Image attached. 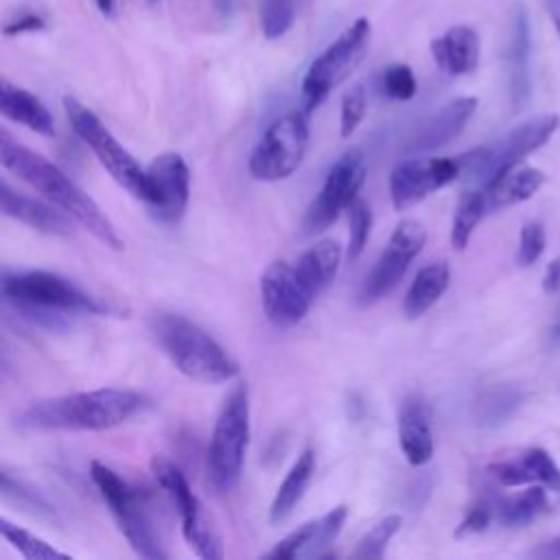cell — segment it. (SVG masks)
I'll return each instance as SVG.
<instances>
[{
	"instance_id": "obj_4",
	"label": "cell",
	"mask_w": 560,
	"mask_h": 560,
	"mask_svg": "<svg viewBox=\"0 0 560 560\" xmlns=\"http://www.w3.org/2000/svg\"><path fill=\"white\" fill-rule=\"evenodd\" d=\"M150 331L184 377L208 385L239 377L233 355L193 320L180 313H156L150 318Z\"/></svg>"
},
{
	"instance_id": "obj_19",
	"label": "cell",
	"mask_w": 560,
	"mask_h": 560,
	"mask_svg": "<svg viewBox=\"0 0 560 560\" xmlns=\"http://www.w3.org/2000/svg\"><path fill=\"white\" fill-rule=\"evenodd\" d=\"M477 99L475 97H460L451 104H446L440 112H436L431 119L425 121V126L414 134L409 150L412 152H433L451 141H455L468 121L477 112Z\"/></svg>"
},
{
	"instance_id": "obj_15",
	"label": "cell",
	"mask_w": 560,
	"mask_h": 560,
	"mask_svg": "<svg viewBox=\"0 0 560 560\" xmlns=\"http://www.w3.org/2000/svg\"><path fill=\"white\" fill-rule=\"evenodd\" d=\"M191 198V171L180 154L167 152L147 167V208L160 224L182 222Z\"/></svg>"
},
{
	"instance_id": "obj_25",
	"label": "cell",
	"mask_w": 560,
	"mask_h": 560,
	"mask_svg": "<svg viewBox=\"0 0 560 560\" xmlns=\"http://www.w3.org/2000/svg\"><path fill=\"white\" fill-rule=\"evenodd\" d=\"M313 473H315V451L305 449L274 495V501L270 508V521L274 525L283 523L296 510V505L302 501L313 479Z\"/></svg>"
},
{
	"instance_id": "obj_41",
	"label": "cell",
	"mask_w": 560,
	"mask_h": 560,
	"mask_svg": "<svg viewBox=\"0 0 560 560\" xmlns=\"http://www.w3.org/2000/svg\"><path fill=\"white\" fill-rule=\"evenodd\" d=\"M43 29H47V21L40 14H36V12H21L14 21H10L5 25L3 34L8 38H12V36H23V34H36V32H43Z\"/></svg>"
},
{
	"instance_id": "obj_10",
	"label": "cell",
	"mask_w": 560,
	"mask_h": 560,
	"mask_svg": "<svg viewBox=\"0 0 560 560\" xmlns=\"http://www.w3.org/2000/svg\"><path fill=\"white\" fill-rule=\"evenodd\" d=\"M558 128H560L558 115H543L532 121H525L523 126L505 134L501 141H497L495 145L477 147L464 154L462 156L464 174L473 176L486 187L508 169L516 167L525 156L543 147Z\"/></svg>"
},
{
	"instance_id": "obj_5",
	"label": "cell",
	"mask_w": 560,
	"mask_h": 560,
	"mask_svg": "<svg viewBox=\"0 0 560 560\" xmlns=\"http://www.w3.org/2000/svg\"><path fill=\"white\" fill-rule=\"evenodd\" d=\"M250 444V394L239 383L224 401L208 446V479L217 492H230L243 473Z\"/></svg>"
},
{
	"instance_id": "obj_46",
	"label": "cell",
	"mask_w": 560,
	"mask_h": 560,
	"mask_svg": "<svg viewBox=\"0 0 560 560\" xmlns=\"http://www.w3.org/2000/svg\"><path fill=\"white\" fill-rule=\"evenodd\" d=\"M558 335H560V324H558Z\"/></svg>"
},
{
	"instance_id": "obj_44",
	"label": "cell",
	"mask_w": 560,
	"mask_h": 560,
	"mask_svg": "<svg viewBox=\"0 0 560 560\" xmlns=\"http://www.w3.org/2000/svg\"><path fill=\"white\" fill-rule=\"evenodd\" d=\"M549 14H551V21H553L558 38H560V0H549Z\"/></svg>"
},
{
	"instance_id": "obj_35",
	"label": "cell",
	"mask_w": 560,
	"mask_h": 560,
	"mask_svg": "<svg viewBox=\"0 0 560 560\" xmlns=\"http://www.w3.org/2000/svg\"><path fill=\"white\" fill-rule=\"evenodd\" d=\"M381 86L385 97H390L392 102H409L416 97L418 91L416 75L407 64H392L390 69H385Z\"/></svg>"
},
{
	"instance_id": "obj_42",
	"label": "cell",
	"mask_w": 560,
	"mask_h": 560,
	"mask_svg": "<svg viewBox=\"0 0 560 560\" xmlns=\"http://www.w3.org/2000/svg\"><path fill=\"white\" fill-rule=\"evenodd\" d=\"M543 289H545V294H556L560 289V259H553L547 265L545 278H543Z\"/></svg>"
},
{
	"instance_id": "obj_22",
	"label": "cell",
	"mask_w": 560,
	"mask_h": 560,
	"mask_svg": "<svg viewBox=\"0 0 560 560\" xmlns=\"http://www.w3.org/2000/svg\"><path fill=\"white\" fill-rule=\"evenodd\" d=\"M0 112L5 119L36 132L43 136L56 134V121L49 108L29 91L10 84L8 80L0 84Z\"/></svg>"
},
{
	"instance_id": "obj_28",
	"label": "cell",
	"mask_w": 560,
	"mask_h": 560,
	"mask_svg": "<svg viewBox=\"0 0 560 560\" xmlns=\"http://www.w3.org/2000/svg\"><path fill=\"white\" fill-rule=\"evenodd\" d=\"M529 27L527 16L523 12H516V21L512 27V40H510V64H512V99L516 106H521L527 99L529 93Z\"/></svg>"
},
{
	"instance_id": "obj_32",
	"label": "cell",
	"mask_w": 560,
	"mask_h": 560,
	"mask_svg": "<svg viewBox=\"0 0 560 560\" xmlns=\"http://www.w3.org/2000/svg\"><path fill=\"white\" fill-rule=\"evenodd\" d=\"M403 519L398 514H388L383 516L357 545V549L353 551V558L359 560H368V558H383L390 540L394 538V534L401 529Z\"/></svg>"
},
{
	"instance_id": "obj_18",
	"label": "cell",
	"mask_w": 560,
	"mask_h": 560,
	"mask_svg": "<svg viewBox=\"0 0 560 560\" xmlns=\"http://www.w3.org/2000/svg\"><path fill=\"white\" fill-rule=\"evenodd\" d=\"M398 444L412 466H425L433 457L431 407L420 394H409L401 401Z\"/></svg>"
},
{
	"instance_id": "obj_36",
	"label": "cell",
	"mask_w": 560,
	"mask_h": 560,
	"mask_svg": "<svg viewBox=\"0 0 560 560\" xmlns=\"http://www.w3.org/2000/svg\"><path fill=\"white\" fill-rule=\"evenodd\" d=\"M366 108H368V97L361 86H355L353 91H348L344 95L342 112H339V136L342 139H350L357 132V128L361 126V121L366 117Z\"/></svg>"
},
{
	"instance_id": "obj_45",
	"label": "cell",
	"mask_w": 560,
	"mask_h": 560,
	"mask_svg": "<svg viewBox=\"0 0 560 560\" xmlns=\"http://www.w3.org/2000/svg\"><path fill=\"white\" fill-rule=\"evenodd\" d=\"M547 549H549V553H551V556H560V536H558V538H553V540L549 543V547H547Z\"/></svg>"
},
{
	"instance_id": "obj_43",
	"label": "cell",
	"mask_w": 560,
	"mask_h": 560,
	"mask_svg": "<svg viewBox=\"0 0 560 560\" xmlns=\"http://www.w3.org/2000/svg\"><path fill=\"white\" fill-rule=\"evenodd\" d=\"M95 3L106 19H112L117 14V0H95Z\"/></svg>"
},
{
	"instance_id": "obj_38",
	"label": "cell",
	"mask_w": 560,
	"mask_h": 560,
	"mask_svg": "<svg viewBox=\"0 0 560 560\" xmlns=\"http://www.w3.org/2000/svg\"><path fill=\"white\" fill-rule=\"evenodd\" d=\"M547 239H545V228L540 222H529L521 228V239H519V252H516V263L521 267L534 265L543 252H545Z\"/></svg>"
},
{
	"instance_id": "obj_2",
	"label": "cell",
	"mask_w": 560,
	"mask_h": 560,
	"mask_svg": "<svg viewBox=\"0 0 560 560\" xmlns=\"http://www.w3.org/2000/svg\"><path fill=\"white\" fill-rule=\"evenodd\" d=\"M145 407L141 392L102 388L36 401L16 416V425L29 431H108Z\"/></svg>"
},
{
	"instance_id": "obj_6",
	"label": "cell",
	"mask_w": 560,
	"mask_h": 560,
	"mask_svg": "<svg viewBox=\"0 0 560 560\" xmlns=\"http://www.w3.org/2000/svg\"><path fill=\"white\" fill-rule=\"evenodd\" d=\"M91 477L132 549L150 560L169 558L143 495L99 460L91 464Z\"/></svg>"
},
{
	"instance_id": "obj_39",
	"label": "cell",
	"mask_w": 560,
	"mask_h": 560,
	"mask_svg": "<svg viewBox=\"0 0 560 560\" xmlns=\"http://www.w3.org/2000/svg\"><path fill=\"white\" fill-rule=\"evenodd\" d=\"M492 516H495V505H492V501H486V499H484V501L475 503V505L466 512V516L462 519V523L457 525L455 538L484 532V529L490 525Z\"/></svg>"
},
{
	"instance_id": "obj_29",
	"label": "cell",
	"mask_w": 560,
	"mask_h": 560,
	"mask_svg": "<svg viewBox=\"0 0 560 560\" xmlns=\"http://www.w3.org/2000/svg\"><path fill=\"white\" fill-rule=\"evenodd\" d=\"M488 213L486 195L484 191H466L460 195L453 224H451V246L455 250H464L473 237V230L481 222V217Z\"/></svg>"
},
{
	"instance_id": "obj_34",
	"label": "cell",
	"mask_w": 560,
	"mask_h": 560,
	"mask_svg": "<svg viewBox=\"0 0 560 560\" xmlns=\"http://www.w3.org/2000/svg\"><path fill=\"white\" fill-rule=\"evenodd\" d=\"M348 215H350V239H348V259H357L364 248L368 246V239H370V233H372V211L370 206L357 198L350 208H348Z\"/></svg>"
},
{
	"instance_id": "obj_13",
	"label": "cell",
	"mask_w": 560,
	"mask_h": 560,
	"mask_svg": "<svg viewBox=\"0 0 560 560\" xmlns=\"http://www.w3.org/2000/svg\"><path fill=\"white\" fill-rule=\"evenodd\" d=\"M425 243H427V230L420 222H414V219L401 222L392 233L390 243L377 259L374 267L364 278L357 296L359 305L368 307L390 296L407 274L412 261L422 252Z\"/></svg>"
},
{
	"instance_id": "obj_37",
	"label": "cell",
	"mask_w": 560,
	"mask_h": 560,
	"mask_svg": "<svg viewBox=\"0 0 560 560\" xmlns=\"http://www.w3.org/2000/svg\"><path fill=\"white\" fill-rule=\"evenodd\" d=\"M348 519V508L346 505H337L331 512H326L322 519H318V532H315V543L313 549L309 553V558H320L324 556V549L333 545V540L339 536L344 523Z\"/></svg>"
},
{
	"instance_id": "obj_26",
	"label": "cell",
	"mask_w": 560,
	"mask_h": 560,
	"mask_svg": "<svg viewBox=\"0 0 560 560\" xmlns=\"http://www.w3.org/2000/svg\"><path fill=\"white\" fill-rule=\"evenodd\" d=\"M449 281H451V270L444 261L425 265L416 274L412 287L407 289V296H405V302H403L405 315L409 320L422 318L442 298V294L449 287Z\"/></svg>"
},
{
	"instance_id": "obj_1",
	"label": "cell",
	"mask_w": 560,
	"mask_h": 560,
	"mask_svg": "<svg viewBox=\"0 0 560 560\" xmlns=\"http://www.w3.org/2000/svg\"><path fill=\"white\" fill-rule=\"evenodd\" d=\"M0 163L40 195H45L62 213L82 224L99 243L117 252L123 250L121 235L117 233L110 217L99 208V204L58 165L14 141L8 130L0 132Z\"/></svg>"
},
{
	"instance_id": "obj_23",
	"label": "cell",
	"mask_w": 560,
	"mask_h": 560,
	"mask_svg": "<svg viewBox=\"0 0 560 560\" xmlns=\"http://www.w3.org/2000/svg\"><path fill=\"white\" fill-rule=\"evenodd\" d=\"M342 257L344 250L337 241H320L298 259L294 267L296 276L313 300L320 294H324L329 285L335 281L342 265Z\"/></svg>"
},
{
	"instance_id": "obj_3",
	"label": "cell",
	"mask_w": 560,
	"mask_h": 560,
	"mask_svg": "<svg viewBox=\"0 0 560 560\" xmlns=\"http://www.w3.org/2000/svg\"><path fill=\"white\" fill-rule=\"evenodd\" d=\"M3 298L25 318L51 329L62 326L69 315L119 313L115 305L88 294L75 281L45 270L5 272Z\"/></svg>"
},
{
	"instance_id": "obj_17",
	"label": "cell",
	"mask_w": 560,
	"mask_h": 560,
	"mask_svg": "<svg viewBox=\"0 0 560 560\" xmlns=\"http://www.w3.org/2000/svg\"><path fill=\"white\" fill-rule=\"evenodd\" d=\"M488 475L508 488L540 481L551 492L560 495V468L553 457L540 446L525 449L514 457L490 464Z\"/></svg>"
},
{
	"instance_id": "obj_14",
	"label": "cell",
	"mask_w": 560,
	"mask_h": 560,
	"mask_svg": "<svg viewBox=\"0 0 560 560\" xmlns=\"http://www.w3.org/2000/svg\"><path fill=\"white\" fill-rule=\"evenodd\" d=\"M464 174V160L457 158H409L390 174V198L398 213L420 204L431 193L455 182Z\"/></svg>"
},
{
	"instance_id": "obj_20",
	"label": "cell",
	"mask_w": 560,
	"mask_h": 560,
	"mask_svg": "<svg viewBox=\"0 0 560 560\" xmlns=\"http://www.w3.org/2000/svg\"><path fill=\"white\" fill-rule=\"evenodd\" d=\"M431 56L436 67L451 78L468 75L477 69L481 56V43L473 27L455 25L442 36L431 40Z\"/></svg>"
},
{
	"instance_id": "obj_7",
	"label": "cell",
	"mask_w": 560,
	"mask_h": 560,
	"mask_svg": "<svg viewBox=\"0 0 560 560\" xmlns=\"http://www.w3.org/2000/svg\"><path fill=\"white\" fill-rule=\"evenodd\" d=\"M370 21L357 19L311 62L302 80V102L307 115L322 106L326 97L357 71L370 49Z\"/></svg>"
},
{
	"instance_id": "obj_24",
	"label": "cell",
	"mask_w": 560,
	"mask_h": 560,
	"mask_svg": "<svg viewBox=\"0 0 560 560\" xmlns=\"http://www.w3.org/2000/svg\"><path fill=\"white\" fill-rule=\"evenodd\" d=\"M545 184V174L534 167H512L484 187L488 211H501L521 204L538 193Z\"/></svg>"
},
{
	"instance_id": "obj_40",
	"label": "cell",
	"mask_w": 560,
	"mask_h": 560,
	"mask_svg": "<svg viewBox=\"0 0 560 560\" xmlns=\"http://www.w3.org/2000/svg\"><path fill=\"white\" fill-rule=\"evenodd\" d=\"M514 407H519V394L514 390H495L484 403V418L490 422H501V418H505Z\"/></svg>"
},
{
	"instance_id": "obj_11",
	"label": "cell",
	"mask_w": 560,
	"mask_h": 560,
	"mask_svg": "<svg viewBox=\"0 0 560 560\" xmlns=\"http://www.w3.org/2000/svg\"><path fill=\"white\" fill-rule=\"evenodd\" d=\"M152 473L156 481L163 486V490L169 495L174 505L178 508V514L182 519V534L189 547L206 560H219L224 558V549L219 543V536L215 527L211 525L204 505L200 503L198 495L193 492L189 479L184 473L165 455L152 457Z\"/></svg>"
},
{
	"instance_id": "obj_31",
	"label": "cell",
	"mask_w": 560,
	"mask_h": 560,
	"mask_svg": "<svg viewBox=\"0 0 560 560\" xmlns=\"http://www.w3.org/2000/svg\"><path fill=\"white\" fill-rule=\"evenodd\" d=\"M300 0H261V29L267 40L283 38L296 23Z\"/></svg>"
},
{
	"instance_id": "obj_33",
	"label": "cell",
	"mask_w": 560,
	"mask_h": 560,
	"mask_svg": "<svg viewBox=\"0 0 560 560\" xmlns=\"http://www.w3.org/2000/svg\"><path fill=\"white\" fill-rule=\"evenodd\" d=\"M315 532H318V521H309L300 525L298 529L289 532L283 540L274 545L265 556L274 560H294V558H309L313 543H315Z\"/></svg>"
},
{
	"instance_id": "obj_12",
	"label": "cell",
	"mask_w": 560,
	"mask_h": 560,
	"mask_svg": "<svg viewBox=\"0 0 560 560\" xmlns=\"http://www.w3.org/2000/svg\"><path fill=\"white\" fill-rule=\"evenodd\" d=\"M366 158L359 150H348L346 154H342L326 174L318 198L307 208L302 219V233L307 237H313L331 228L339 219V215L348 211L350 204L359 198V191L366 184Z\"/></svg>"
},
{
	"instance_id": "obj_27",
	"label": "cell",
	"mask_w": 560,
	"mask_h": 560,
	"mask_svg": "<svg viewBox=\"0 0 560 560\" xmlns=\"http://www.w3.org/2000/svg\"><path fill=\"white\" fill-rule=\"evenodd\" d=\"M547 486H532L527 490H521L516 495H508L501 497L497 501H492L495 505V516L503 523V525H525L529 521H534L538 514L547 512L549 508V497H547Z\"/></svg>"
},
{
	"instance_id": "obj_16",
	"label": "cell",
	"mask_w": 560,
	"mask_h": 560,
	"mask_svg": "<svg viewBox=\"0 0 560 560\" xmlns=\"http://www.w3.org/2000/svg\"><path fill=\"white\" fill-rule=\"evenodd\" d=\"M261 302L267 320L274 326L287 329L307 318L313 298L307 294L289 263L274 261L261 276Z\"/></svg>"
},
{
	"instance_id": "obj_30",
	"label": "cell",
	"mask_w": 560,
	"mask_h": 560,
	"mask_svg": "<svg viewBox=\"0 0 560 560\" xmlns=\"http://www.w3.org/2000/svg\"><path fill=\"white\" fill-rule=\"evenodd\" d=\"M0 534L3 538L19 549L27 560H45V558H71L69 553L56 549L53 545H49L47 540H43L40 536L32 534L29 529L12 523L10 519H0Z\"/></svg>"
},
{
	"instance_id": "obj_8",
	"label": "cell",
	"mask_w": 560,
	"mask_h": 560,
	"mask_svg": "<svg viewBox=\"0 0 560 560\" xmlns=\"http://www.w3.org/2000/svg\"><path fill=\"white\" fill-rule=\"evenodd\" d=\"M64 110L73 132L93 150L102 167L136 200H147V169H143L134 156L115 139V134L102 123V119L75 97H64Z\"/></svg>"
},
{
	"instance_id": "obj_9",
	"label": "cell",
	"mask_w": 560,
	"mask_h": 560,
	"mask_svg": "<svg viewBox=\"0 0 560 560\" xmlns=\"http://www.w3.org/2000/svg\"><path fill=\"white\" fill-rule=\"evenodd\" d=\"M309 150L307 112H287L278 117L254 147L248 169L259 182H281L291 178Z\"/></svg>"
},
{
	"instance_id": "obj_21",
	"label": "cell",
	"mask_w": 560,
	"mask_h": 560,
	"mask_svg": "<svg viewBox=\"0 0 560 560\" xmlns=\"http://www.w3.org/2000/svg\"><path fill=\"white\" fill-rule=\"evenodd\" d=\"M0 208L3 213L34 230H40L45 235H69L71 233V219L67 213L53 211V206L32 200L10 187L8 180L0 184Z\"/></svg>"
},
{
	"instance_id": "obj_47",
	"label": "cell",
	"mask_w": 560,
	"mask_h": 560,
	"mask_svg": "<svg viewBox=\"0 0 560 560\" xmlns=\"http://www.w3.org/2000/svg\"><path fill=\"white\" fill-rule=\"evenodd\" d=\"M152 3H156V0H152Z\"/></svg>"
}]
</instances>
